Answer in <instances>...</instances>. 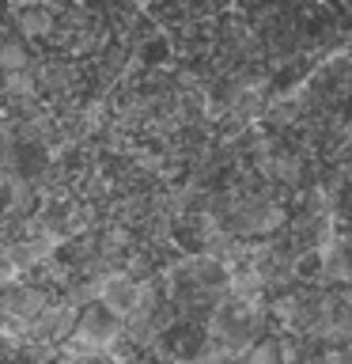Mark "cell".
<instances>
[{"instance_id": "obj_1", "label": "cell", "mask_w": 352, "mask_h": 364, "mask_svg": "<svg viewBox=\"0 0 352 364\" xmlns=\"http://www.w3.org/2000/svg\"><path fill=\"white\" fill-rule=\"evenodd\" d=\"M57 11L61 8H53V4H31V8H16L11 16H16V27L27 38H45L57 27Z\"/></svg>"}, {"instance_id": "obj_2", "label": "cell", "mask_w": 352, "mask_h": 364, "mask_svg": "<svg viewBox=\"0 0 352 364\" xmlns=\"http://www.w3.org/2000/svg\"><path fill=\"white\" fill-rule=\"evenodd\" d=\"M65 364H121V360L106 349H84V353H76V357H68Z\"/></svg>"}]
</instances>
